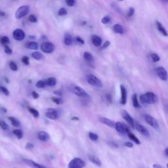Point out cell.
<instances>
[{
  "label": "cell",
  "mask_w": 168,
  "mask_h": 168,
  "mask_svg": "<svg viewBox=\"0 0 168 168\" xmlns=\"http://www.w3.org/2000/svg\"><path fill=\"white\" fill-rule=\"evenodd\" d=\"M140 102L143 104H153L158 102V97L152 92H147L140 96Z\"/></svg>",
  "instance_id": "cell-1"
},
{
  "label": "cell",
  "mask_w": 168,
  "mask_h": 168,
  "mask_svg": "<svg viewBox=\"0 0 168 168\" xmlns=\"http://www.w3.org/2000/svg\"><path fill=\"white\" fill-rule=\"evenodd\" d=\"M87 81L89 84L97 87H101L103 86V83L98 77L92 74H89L87 76Z\"/></svg>",
  "instance_id": "cell-2"
},
{
  "label": "cell",
  "mask_w": 168,
  "mask_h": 168,
  "mask_svg": "<svg viewBox=\"0 0 168 168\" xmlns=\"http://www.w3.org/2000/svg\"><path fill=\"white\" fill-rule=\"evenodd\" d=\"M85 166V163L83 160L79 158L72 159L68 163V168H84Z\"/></svg>",
  "instance_id": "cell-3"
},
{
  "label": "cell",
  "mask_w": 168,
  "mask_h": 168,
  "mask_svg": "<svg viewBox=\"0 0 168 168\" xmlns=\"http://www.w3.org/2000/svg\"><path fill=\"white\" fill-rule=\"evenodd\" d=\"M30 7L28 5H23L19 7L15 13V17L17 19L22 18L28 14L30 11Z\"/></svg>",
  "instance_id": "cell-4"
},
{
  "label": "cell",
  "mask_w": 168,
  "mask_h": 168,
  "mask_svg": "<svg viewBox=\"0 0 168 168\" xmlns=\"http://www.w3.org/2000/svg\"><path fill=\"white\" fill-rule=\"evenodd\" d=\"M144 119L146 121V122L149 124L150 126H152L154 129H155L156 130H159L160 127L158 121L156 120L154 117H152V116L149 114H144Z\"/></svg>",
  "instance_id": "cell-5"
},
{
  "label": "cell",
  "mask_w": 168,
  "mask_h": 168,
  "mask_svg": "<svg viewBox=\"0 0 168 168\" xmlns=\"http://www.w3.org/2000/svg\"><path fill=\"white\" fill-rule=\"evenodd\" d=\"M40 48L43 52L45 53H51L55 49V46L52 43L45 41L42 43Z\"/></svg>",
  "instance_id": "cell-6"
},
{
  "label": "cell",
  "mask_w": 168,
  "mask_h": 168,
  "mask_svg": "<svg viewBox=\"0 0 168 168\" xmlns=\"http://www.w3.org/2000/svg\"><path fill=\"white\" fill-rule=\"evenodd\" d=\"M120 113H121V115H122V117L123 118V119L125 121H126L127 123L130 125L131 127L134 128V127H135L134 120H133V119L132 117L131 116V115L125 110H121Z\"/></svg>",
  "instance_id": "cell-7"
},
{
  "label": "cell",
  "mask_w": 168,
  "mask_h": 168,
  "mask_svg": "<svg viewBox=\"0 0 168 168\" xmlns=\"http://www.w3.org/2000/svg\"><path fill=\"white\" fill-rule=\"evenodd\" d=\"M115 129L117 131L122 134H127L129 132H130V130H129L127 126H126L124 124H123L122 123H121L120 122H118L116 123Z\"/></svg>",
  "instance_id": "cell-8"
},
{
  "label": "cell",
  "mask_w": 168,
  "mask_h": 168,
  "mask_svg": "<svg viewBox=\"0 0 168 168\" xmlns=\"http://www.w3.org/2000/svg\"><path fill=\"white\" fill-rule=\"evenodd\" d=\"M45 116L49 119L56 120L58 118V114L57 111L54 108H48L45 112Z\"/></svg>",
  "instance_id": "cell-9"
},
{
  "label": "cell",
  "mask_w": 168,
  "mask_h": 168,
  "mask_svg": "<svg viewBox=\"0 0 168 168\" xmlns=\"http://www.w3.org/2000/svg\"><path fill=\"white\" fill-rule=\"evenodd\" d=\"M13 36L15 40L17 41H22L25 38V33L22 30L17 28L13 31Z\"/></svg>",
  "instance_id": "cell-10"
},
{
  "label": "cell",
  "mask_w": 168,
  "mask_h": 168,
  "mask_svg": "<svg viewBox=\"0 0 168 168\" xmlns=\"http://www.w3.org/2000/svg\"><path fill=\"white\" fill-rule=\"evenodd\" d=\"M156 74L159 76V77L163 81H167V72L166 71V70L162 66H160L158 67L156 69Z\"/></svg>",
  "instance_id": "cell-11"
},
{
  "label": "cell",
  "mask_w": 168,
  "mask_h": 168,
  "mask_svg": "<svg viewBox=\"0 0 168 168\" xmlns=\"http://www.w3.org/2000/svg\"><path fill=\"white\" fill-rule=\"evenodd\" d=\"M120 91H121L120 103L122 105H125L127 103V89L126 87H125L124 85H120Z\"/></svg>",
  "instance_id": "cell-12"
},
{
  "label": "cell",
  "mask_w": 168,
  "mask_h": 168,
  "mask_svg": "<svg viewBox=\"0 0 168 168\" xmlns=\"http://www.w3.org/2000/svg\"><path fill=\"white\" fill-rule=\"evenodd\" d=\"M73 91L76 95L79 97H85V98H90V97H89V95L87 94V93L85 92L84 89L80 87H78V86L75 87L73 89Z\"/></svg>",
  "instance_id": "cell-13"
},
{
  "label": "cell",
  "mask_w": 168,
  "mask_h": 168,
  "mask_svg": "<svg viewBox=\"0 0 168 168\" xmlns=\"http://www.w3.org/2000/svg\"><path fill=\"white\" fill-rule=\"evenodd\" d=\"M135 129L140 133V134H142L144 136L148 137L150 135L149 132H148L147 129L144 126H143V125H141V124H140L139 123H137L135 124Z\"/></svg>",
  "instance_id": "cell-14"
},
{
  "label": "cell",
  "mask_w": 168,
  "mask_h": 168,
  "mask_svg": "<svg viewBox=\"0 0 168 168\" xmlns=\"http://www.w3.org/2000/svg\"><path fill=\"white\" fill-rule=\"evenodd\" d=\"M23 161H24L25 163L26 164H27L28 166H30L31 168H47L44 166L37 163L36 162H34V161H32V160H31L25 159V160H23Z\"/></svg>",
  "instance_id": "cell-15"
},
{
  "label": "cell",
  "mask_w": 168,
  "mask_h": 168,
  "mask_svg": "<svg viewBox=\"0 0 168 168\" xmlns=\"http://www.w3.org/2000/svg\"><path fill=\"white\" fill-rule=\"evenodd\" d=\"M99 121H100V122H101L104 125H107V126L108 127H115L116 123L112 120H110L107 118H100Z\"/></svg>",
  "instance_id": "cell-16"
},
{
  "label": "cell",
  "mask_w": 168,
  "mask_h": 168,
  "mask_svg": "<svg viewBox=\"0 0 168 168\" xmlns=\"http://www.w3.org/2000/svg\"><path fill=\"white\" fill-rule=\"evenodd\" d=\"M38 139H40L41 141H48V140L50 139V137L48 133L45 132V131H40L38 133Z\"/></svg>",
  "instance_id": "cell-17"
},
{
  "label": "cell",
  "mask_w": 168,
  "mask_h": 168,
  "mask_svg": "<svg viewBox=\"0 0 168 168\" xmlns=\"http://www.w3.org/2000/svg\"><path fill=\"white\" fill-rule=\"evenodd\" d=\"M91 41L95 47H100L102 44V39L97 35H93L91 37Z\"/></svg>",
  "instance_id": "cell-18"
},
{
  "label": "cell",
  "mask_w": 168,
  "mask_h": 168,
  "mask_svg": "<svg viewBox=\"0 0 168 168\" xmlns=\"http://www.w3.org/2000/svg\"><path fill=\"white\" fill-rule=\"evenodd\" d=\"M88 159L89 161L92 162L93 164H95V165L97 166H101V164L102 163H101L100 160L98 158L96 157L95 156L89 154L88 155Z\"/></svg>",
  "instance_id": "cell-19"
},
{
  "label": "cell",
  "mask_w": 168,
  "mask_h": 168,
  "mask_svg": "<svg viewBox=\"0 0 168 168\" xmlns=\"http://www.w3.org/2000/svg\"><path fill=\"white\" fill-rule=\"evenodd\" d=\"M156 26H157V28L159 30V32L161 33L162 34H163L164 36H168V33L167 32L166 29L164 28L163 26L162 25V24L161 22H160L159 21H156Z\"/></svg>",
  "instance_id": "cell-20"
},
{
  "label": "cell",
  "mask_w": 168,
  "mask_h": 168,
  "mask_svg": "<svg viewBox=\"0 0 168 168\" xmlns=\"http://www.w3.org/2000/svg\"><path fill=\"white\" fill-rule=\"evenodd\" d=\"M113 30L116 34H123L125 33V30L124 27L119 24H116L113 26Z\"/></svg>",
  "instance_id": "cell-21"
},
{
  "label": "cell",
  "mask_w": 168,
  "mask_h": 168,
  "mask_svg": "<svg viewBox=\"0 0 168 168\" xmlns=\"http://www.w3.org/2000/svg\"><path fill=\"white\" fill-rule=\"evenodd\" d=\"M64 44L67 46H70L73 43V39H72V36L68 33H66L64 35Z\"/></svg>",
  "instance_id": "cell-22"
},
{
  "label": "cell",
  "mask_w": 168,
  "mask_h": 168,
  "mask_svg": "<svg viewBox=\"0 0 168 168\" xmlns=\"http://www.w3.org/2000/svg\"><path fill=\"white\" fill-rule=\"evenodd\" d=\"M26 48L29 49H32V50H36L38 49L39 45L38 43L34 42V41H30L26 44Z\"/></svg>",
  "instance_id": "cell-23"
},
{
  "label": "cell",
  "mask_w": 168,
  "mask_h": 168,
  "mask_svg": "<svg viewBox=\"0 0 168 168\" xmlns=\"http://www.w3.org/2000/svg\"><path fill=\"white\" fill-rule=\"evenodd\" d=\"M45 84H46V85H48V86H50V87L54 86L57 84L56 78L53 77H50L48 78L45 81Z\"/></svg>",
  "instance_id": "cell-24"
},
{
  "label": "cell",
  "mask_w": 168,
  "mask_h": 168,
  "mask_svg": "<svg viewBox=\"0 0 168 168\" xmlns=\"http://www.w3.org/2000/svg\"><path fill=\"white\" fill-rule=\"evenodd\" d=\"M127 135V137H129V139H131L132 141H133L135 144H140V143H141L140 141V140L133 133H132L129 132Z\"/></svg>",
  "instance_id": "cell-25"
},
{
  "label": "cell",
  "mask_w": 168,
  "mask_h": 168,
  "mask_svg": "<svg viewBox=\"0 0 168 168\" xmlns=\"http://www.w3.org/2000/svg\"><path fill=\"white\" fill-rule=\"evenodd\" d=\"M132 103H133V106L135 108H140V105L137 99V94H135V93L132 96Z\"/></svg>",
  "instance_id": "cell-26"
},
{
  "label": "cell",
  "mask_w": 168,
  "mask_h": 168,
  "mask_svg": "<svg viewBox=\"0 0 168 168\" xmlns=\"http://www.w3.org/2000/svg\"><path fill=\"white\" fill-rule=\"evenodd\" d=\"M8 119L9 120L11 124H12L14 127H17L21 126L20 122H19V121L17 118H14V117H9Z\"/></svg>",
  "instance_id": "cell-27"
},
{
  "label": "cell",
  "mask_w": 168,
  "mask_h": 168,
  "mask_svg": "<svg viewBox=\"0 0 168 168\" xmlns=\"http://www.w3.org/2000/svg\"><path fill=\"white\" fill-rule=\"evenodd\" d=\"M32 57L34 58V59H36L37 61H40V60L43 59V58H44V55H43L41 53L38 52V51H35V52L32 53Z\"/></svg>",
  "instance_id": "cell-28"
},
{
  "label": "cell",
  "mask_w": 168,
  "mask_h": 168,
  "mask_svg": "<svg viewBox=\"0 0 168 168\" xmlns=\"http://www.w3.org/2000/svg\"><path fill=\"white\" fill-rule=\"evenodd\" d=\"M84 57L85 60L87 61L91 62H93V60H94V58H93V56L92 55V54L90 53L89 52H84Z\"/></svg>",
  "instance_id": "cell-29"
},
{
  "label": "cell",
  "mask_w": 168,
  "mask_h": 168,
  "mask_svg": "<svg viewBox=\"0 0 168 168\" xmlns=\"http://www.w3.org/2000/svg\"><path fill=\"white\" fill-rule=\"evenodd\" d=\"M28 111L32 114V116L34 117V118H38L39 116H40V113H39V112L36 110V109H34L33 108H30V107H28Z\"/></svg>",
  "instance_id": "cell-30"
},
{
  "label": "cell",
  "mask_w": 168,
  "mask_h": 168,
  "mask_svg": "<svg viewBox=\"0 0 168 168\" xmlns=\"http://www.w3.org/2000/svg\"><path fill=\"white\" fill-rule=\"evenodd\" d=\"M13 133L15 135H16L18 139H21L23 137V132L21 130H15L13 131Z\"/></svg>",
  "instance_id": "cell-31"
},
{
  "label": "cell",
  "mask_w": 168,
  "mask_h": 168,
  "mask_svg": "<svg viewBox=\"0 0 168 168\" xmlns=\"http://www.w3.org/2000/svg\"><path fill=\"white\" fill-rule=\"evenodd\" d=\"M0 42H1V44L2 45H7V44H9L10 40L8 37L5 36H3L1 38V39H0Z\"/></svg>",
  "instance_id": "cell-32"
},
{
  "label": "cell",
  "mask_w": 168,
  "mask_h": 168,
  "mask_svg": "<svg viewBox=\"0 0 168 168\" xmlns=\"http://www.w3.org/2000/svg\"><path fill=\"white\" fill-rule=\"evenodd\" d=\"M89 137L91 140H93V141H97L99 139V136L93 132L89 133Z\"/></svg>",
  "instance_id": "cell-33"
},
{
  "label": "cell",
  "mask_w": 168,
  "mask_h": 168,
  "mask_svg": "<svg viewBox=\"0 0 168 168\" xmlns=\"http://www.w3.org/2000/svg\"><path fill=\"white\" fill-rule=\"evenodd\" d=\"M0 127L3 130H9V126L5 122H4L3 120H0Z\"/></svg>",
  "instance_id": "cell-34"
},
{
  "label": "cell",
  "mask_w": 168,
  "mask_h": 168,
  "mask_svg": "<svg viewBox=\"0 0 168 168\" xmlns=\"http://www.w3.org/2000/svg\"><path fill=\"white\" fill-rule=\"evenodd\" d=\"M9 68H11V70H13V71H17V70H18V66L15 62L11 61L9 62Z\"/></svg>",
  "instance_id": "cell-35"
},
{
  "label": "cell",
  "mask_w": 168,
  "mask_h": 168,
  "mask_svg": "<svg viewBox=\"0 0 168 168\" xmlns=\"http://www.w3.org/2000/svg\"><path fill=\"white\" fill-rule=\"evenodd\" d=\"M51 99L53 100V102L57 104H61L63 103V100L61 98H58V97H52Z\"/></svg>",
  "instance_id": "cell-36"
},
{
  "label": "cell",
  "mask_w": 168,
  "mask_h": 168,
  "mask_svg": "<svg viewBox=\"0 0 168 168\" xmlns=\"http://www.w3.org/2000/svg\"><path fill=\"white\" fill-rule=\"evenodd\" d=\"M150 57L152 58V61H153L154 62H158L160 60V58L159 55H158V54H156V53H152L150 54Z\"/></svg>",
  "instance_id": "cell-37"
},
{
  "label": "cell",
  "mask_w": 168,
  "mask_h": 168,
  "mask_svg": "<svg viewBox=\"0 0 168 168\" xmlns=\"http://www.w3.org/2000/svg\"><path fill=\"white\" fill-rule=\"evenodd\" d=\"M36 87L38 88H44L45 86H46V84H45V81H42V80H40V81H38L36 84Z\"/></svg>",
  "instance_id": "cell-38"
},
{
  "label": "cell",
  "mask_w": 168,
  "mask_h": 168,
  "mask_svg": "<svg viewBox=\"0 0 168 168\" xmlns=\"http://www.w3.org/2000/svg\"><path fill=\"white\" fill-rule=\"evenodd\" d=\"M0 91H1L2 93H3V94H4L6 96H9V94H10V93L8 89H7L6 87H3V86H1L0 85Z\"/></svg>",
  "instance_id": "cell-39"
},
{
  "label": "cell",
  "mask_w": 168,
  "mask_h": 168,
  "mask_svg": "<svg viewBox=\"0 0 168 168\" xmlns=\"http://www.w3.org/2000/svg\"><path fill=\"white\" fill-rule=\"evenodd\" d=\"M67 10L65 8H61L58 11V15H59V16H64V15H67Z\"/></svg>",
  "instance_id": "cell-40"
},
{
  "label": "cell",
  "mask_w": 168,
  "mask_h": 168,
  "mask_svg": "<svg viewBox=\"0 0 168 168\" xmlns=\"http://www.w3.org/2000/svg\"><path fill=\"white\" fill-rule=\"evenodd\" d=\"M110 20L111 19H110V17L105 16L102 19H101V22H102L104 25H107V24H108V23L110 22Z\"/></svg>",
  "instance_id": "cell-41"
},
{
  "label": "cell",
  "mask_w": 168,
  "mask_h": 168,
  "mask_svg": "<svg viewBox=\"0 0 168 168\" xmlns=\"http://www.w3.org/2000/svg\"><path fill=\"white\" fill-rule=\"evenodd\" d=\"M28 20L30 22L33 23H36L38 22V18L34 15H30L28 17Z\"/></svg>",
  "instance_id": "cell-42"
},
{
  "label": "cell",
  "mask_w": 168,
  "mask_h": 168,
  "mask_svg": "<svg viewBox=\"0 0 168 168\" xmlns=\"http://www.w3.org/2000/svg\"><path fill=\"white\" fill-rule=\"evenodd\" d=\"M21 61L22 63H24L26 65H28L30 64V61H29V58L27 56H24L22 57Z\"/></svg>",
  "instance_id": "cell-43"
},
{
  "label": "cell",
  "mask_w": 168,
  "mask_h": 168,
  "mask_svg": "<svg viewBox=\"0 0 168 168\" xmlns=\"http://www.w3.org/2000/svg\"><path fill=\"white\" fill-rule=\"evenodd\" d=\"M4 51L7 54H11L13 53V50L11 49L9 46L4 45Z\"/></svg>",
  "instance_id": "cell-44"
},
{
  "label": "cell",
  "mask_w": 168,
  "mask_h": 168,
  "mask_svg": "<svg viewBox=\"0 0 168 168\" xmlns=\"http://www.w3.org/2000/svg\"><path fill=\"white\" fill-rule=\"evenodd\" d=\"M65 2L66 3V5L69 7H73L76 4L75 0H66Z\"/></svg>",
  "instance_id": "cell-45"
},
{
  "label": "cell",
  "mask_w": 168,
  "mask_h": 168,
  "mask_svg": "<svg viewBox=\"0 0 168 168\" xmlns=\"http://www.w3.org/2000/svg\"><path fill=\"white\" fill-rule=\"evenodd\" d=\"M134 13H135V9L133 8V7H130V8L129 9V10H128L127 16L129 17H131L134 15Z\"/></svg>",
  "instance_id": "cell-46"
},
{
  "label": "cell",
  "mask_w": 168,
  "mask_h": 168,
  "mask_svg": "<svg viewBox=\"0 0 168 168\" xmlns=\"http://www.w3.org/2000/svg\"><path fill=\"white\" fill-rule=\"evenodd\" d=\"M76 41L77 43H78V44H80V45H84L85 44V41L84 40H83V39H81L80 36H77L76 37Z\"/></svg>",
  "instance_id": "cell-47"
},
{
  "label": "cell",
  "mask_w": 168,
  "mask_h": 168,
  "mask_svg": "<svg viewBox=\"0 0 168 168\" xmlns=\"http://www.w3.org/2000/svg\"><path fill=\"white\" fill-rule=\"evenodd\" d=\"M34 148V144L31 143H28L26 144V149L30 150Z\"/></svg>",
  "instance_id": "cell-48"
},
{
  "label": "cell",
  "mask_w": 168,
  "mask_h": 168,
  "mask_svg": "<svg viewBox=\"0 0 168 168\" xmlns=\"http://www.w3.org/2000/svg\"><path fill=\"white\" fill-rule=\"evenodd\" d=\"M124 146H126L128 148H133V144L131 142H126L124 143Z\"/></svg>",
  "instance_id": "cell-49"
},
{
  "label": "cell",
  "mask_w": 168,
  "mask_h": 168,
  "mask_svg": "<svg viewBox=\"0 0 168 168\" xmlns=\"http://www.w3.org/2000/svg\"><path fill=\"white\" fill-rule=\"evenodd\" d=\"M110 41H106L104 42V44H103V45L102 47V49H105V48H108V47L110 45Z\"/></svg>",
  "instance_id": "cell-50"
},
{
  "label": "cell",
  "mask_w": 168,
  "mask_h": 168,
  "mask_svg": "<svg viewBox=\"0 0 168 168\" xmlns=\"http://www.w3.org/2000/svg\"><path fill=\"white\" fill-rule=\"evenodd\" d=\"M112 7L113 8H114V9L116 11H117V12H118V13H121V10H120V9L119 8V7L116 4H115L114 5H112Z\"/></svg>",
  "instance_id": "cell-51"
},
{
  "label": "cell",
  "mask_w": 168,
  "mask_h": 168,
  "mask_svg": "<svg viewBox=\"0 0 168 168\" xmlns=\"http://www.w3.org/2000/svg\"><path fill=\"white\" fill-rule=\"evenodd\" d=\"M32 97H33L34 99H37L39 98V94L36 91H33L32 92Z\"/></svg>",
  "instance_id": "cell-52"
},
{
  "label": "cell",
  "mask_w": 168,
  "mask_h": 168,
  "mask_svg": "<svg viewBox=\"0 0 168 168\" xmlns=\"http://www.w3.org/2000/svg\"><path fill=\"white\" fill-rule=\"evenodd\" d=\"M54 94H55L58 96H62V92L61 90H57V91H54Z\"/></svg>",
  "instance_id": "cell-53"
},
{
  "label": "cell",
  "mask_w": 168,
  "mask_h": 168,
  "mask_svg": "<svg viewBox=\"0 0 168 168\" xmlns=\"http://www.w3.org/2000/svg\"><path fill=\"white\" fill-rule=\"evenodd\" d=\"M153 168H164L162 166L159 165V164H154L153 165Z\"/></svg>",
  "instance_id": "cell-54"
},
{
  "label": "cell",
  "mask_w": 168,
  "mask_h": 168,
  "mask_svg": "<svg viewBox=\"0 0 168 168\" xmlns=\"http://www.w3.org/2000/svg\"><path fill=\"white\" fill-rule=\"evenodd\" d=\"M107 100L109 101V102L112 103V97H111V95H110L108 94V95H107Z\"/></svg>",
  "instance_id": "cell-55"
},
{
  "label": "cell",
  "mask_w": 168,
  "mask_h": 168,
  "mask_svg": "<svg viewBox=\"0 0 168 168\" xmlns=\"http://www.w3.org/2000/svg\"><path fill=\"white\" fill-rule=\"evenodd\" d=\"M5 13L4 12H3V11H0V17H5Z\"/></svg>",
  "instance_id": "cell-56"
},
{
  "label": "cell",
  "mask_w": 168,
  "mask_h": 168,
  "mask_svg": "<svg viewBox=\"0 0 168 168\" xmlns=\"http://www.w3.org/2000/svg\"><path fill=\"white\" fill-rule=\"evenodd\" d=\"M165 154L167 156H168V147L165 149Z\"/></svg>",
  "instance_id": "cell-57"
},
{
  "label": "cell",
  "mask_w": 168,
  "mask_h": 168,
  "mask_svg": "<svg viewBox=\"0 0 168 168\" xmlns=\"http://www.w3.org/2000/svg\"><path fill=\"white\" fill-rule=\"evenodd\" d=\"M72 120H79V118H77V117H73V118H72Z\"/></svg>",
  "instance_id": "cell-58"
},
{
  "label": "cell",
  "mask_w": 168,
  "mask_h": 168,
  "mask_svg": "<svg viewBox=\"0 0 168 168\" xmlns=\"http://www.w3.org/2000/svg\"><path fill=\"white\" fill-rule=\"evenodd\" d=\"M5 80H6V82H7V83H9V80H7V78H5Z\"/></svg>",
  "instance_id": "cell-59"
},
{
  "label": "cell",
  "mask_w": 168,
  "mask_h": 168,
  "mask_svg": "<svg viewBox=\"0 0 168 168\" xmlns=\"http://www.w3.org/2000/svg\"><path fill=\"white\" fill-rule=\"evenodd\" d=\"M30 38H35V36H30Z\"/></svg>",
  "instance_id": "cell-60"
},
{
  "label": "cell",
  "mask_w": 168,
  "mask_h": 168,
  "mask_svg": "<svg viewBox=\"0 0 168 168\" xmlns=\"http://www.w3.org/2000/svg\"><path fill=\"white\" fill-rule=\"evenodd\" d=\"M167 168H168V163L167 164Z\"/></svg>",
  "instance_id": "cell-61"
}]
</instances>
